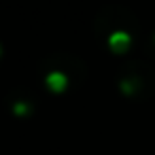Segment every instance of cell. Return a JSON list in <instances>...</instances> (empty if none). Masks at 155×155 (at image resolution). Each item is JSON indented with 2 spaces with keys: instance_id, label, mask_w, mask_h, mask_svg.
Listing matches in <instances>:
<instances>
[{
  "instance_id": "1",
  "label": "cell",
  "mask_w": 155,
  "mask_h": 155,
  "mask_svg": "<svg viewBox=\"0 0 155 155\" xmlns=\"http://www.w3.org/2000/svg\"><path fill=\"white\" fill-rule=\"evenodd\" d=\"M47 83L53 89H64L66 87V74H62V72H49L47 74Z\"/></svg>"
}]
</instances>
